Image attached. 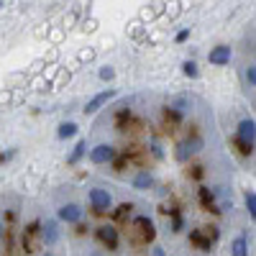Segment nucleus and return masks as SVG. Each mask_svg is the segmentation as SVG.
Instances as JSON below:
<instances>
[{"label":"nucleus","instance_id":"nucleus-1","mask_svg":"<svg viewBox=\"0 0 256 256\" xmlns=\"http://www.w3.org/2000/svg\"><path fill=\"white\" fill-rule=\"evenodd\" d=\"M233 144L244 156H251L254 152V144H256V123L251 118H244L236 128V136H233Z\"/></svg>","mask_w":256,"mask_h":256},{"label":"nucleus","instance_id":"nucleus-2","mask_svg":"<svg viewBox=\"0 0 256 256\" xmlns=\"http://www.w3.org/2000/svg\"><path fill=\"white\" fill-rule=\"evenodd\" d=\"M134 230H136V241H138V244H152V241H154V236H156L154 223L148 220L146 216L134 218Z\"/></svg>","mask_w":256,"mask_h":256},{"label":"nucleus","instance_id":"nucleus-3","mask_svg":"<svg viewBox=\"0 0 256 256\" xmlns=\"http://www.w3.org/2000/svg\"><path fill=\"white\" fill-rule=\"evenodd\" d=\"M202 148V138H198V136H192V138H187V141H182L180 146H177V162H187L192 154H198Z\"/></svg>","mask_w":256,"mask_h":256},{"label":"nucleus","instance_id":"nucleus-4","mask_svg":"<svg viewBox=\"0 0 256 256\" xmlns=\"http://www.w3.org/2000/svg\"><path fill=\"white\" fill-rule=\"evenodd\" d=\"M116 148L110 146V144H98L92 152H90V159H92V164H108V162H113L116 159Z\"/></svg>","mask_w":256,"mask_h":256},{"label":"nucleus","instance_id":"nucleus-5","mask_svg":"<svg viewBox=\"0 0 256 256\" xmlns=\"http://www.w3.org/2000/svg\"><path fill=\"white\" fill-rule=\"evenodd\" d=\"M230 56H233V52H230V46H226V44H220V46H216V49L208 52V62L212 64V67H226V64L230 62Z\"/></svg>","mask_w":256,"mask_h":256},{"label":"nucleus","instance_id":"nucleus-6","mask_svg":"<svg viewBox=\"0 0 256 256\" xmlns=\"http://www.w3.org/2000/svg\"><path fill=\"white\" fill-rule=\"evenodd\" d=\"M216 238H218L216 228H210V230H192V233H190V241L195 244L198 248H205V251L210 248V244L216 241Z\"/></svg>","mask_w":256,"mask_h":256},{"label":"nucleus","instance_id":"nucleus-7","mask_svg":"<svg viewBox=\"0 0 256 256\" xmlns=\"http://www.w3.org/2000/svg\"><path fill=\"white\" fill-rule=\"evenodd\" d=\"M116 98V90H102V92H98L88 105H84V116H92V113H98L100 108H102V105L105 102H108V100H113Z\"/></svg>","mask_w":256,"mask_h":256},{"label":"nucleus","instance_id":"nucleus-8","mask_svg":"<svg viewBox=\"0 0 256 256\" xmlns=\"http://www.w3.org/2000/svg\"><path fill=\"white\" fill-rule=\"evenodd\" d=\"M90 205H92V210L95 212H105V210H108L110 208V195H108V192H105V190H92L90 192Z\"/></svg>","mask_w":256,"mask_h":256},{"label":"nucleus","instance_id":"nucleus-9","mask_svg":"<svg viewBox=\"0 0 256 256\" xmlns=\"http://www.w3.org/2000/svg\"><path fill=\"white\" fill-rule=\"evenodd\" d=\"M95 236H98L100 244H105L108 248H116V246H118V230H116L113 226H100V228L95 230Z\"/></svg>","mask_w":256,"mask_h":256},{"label":"nucleus","instance_id":"nucleus-10","mask_svg":"<svg viewBox=\"0 0 256 256\" xmlns=\"http://www.w3.org/2000/svg\"><path fill=\"white\" fill-rule=\"evenodd\" d=\"M59 238L56 233V220H46V226H41V241H44L46 246H54Z\"/></svg>","mask_w":256,"mask_h":256},{"label":"nucleus","instance_id":"nucleus-11","mask_svg":"<svg viewBox=\"0 0 256 256\" xmlns=\"http://www.w3.org/2000/svg\"><path fill=\"white\" fill-rule=\"evenodd\" d=\"M59 218H62L64 223H77V220L82 218V210H80V205H64V208L59 210Z\"/></svg>","mask_w":256,"mask_h":256},{"label":"nucleus","instance_id":"nucleus-12","mask_svg":"<svg viewBox=\"0 0 256 256\" xmlns=\"http://www.w3.org/2000/svg\"><path fill=\"white\" fill-rule=\"evenodd\" d=\"M41 236V226L38 223H31L26 228V236H24V244H26V251H34L36 248V238Z\"/></svg>","mask_w":256,"mask_h":256},{"label":"nucleus","instance_id":"nucleus-13","mask_svg":"<svg viewBox=\"0 0 256 256\" xmlns=\"http://www.w3.org/2000/svg\"><path fill=\"white\" fill-rule=\"evenodd\" d=\"M200 202H202L210 212H220V208L216 205V195H212L208 187H200Z\"/></svg>","mask_w":256,"mask_h":256},{"label":"nucleus","instance_id":"nucleus-14","mask_svg":"<svg viewBox=\"0 0 256 256\" xmlns=\"http://www.w3.org/2000/svg\"><path fill=\"white\" fill-rule=\"evenodd\" d=\"M74 134H77V123H72V120H64V123L59 126V131H56L59 138H72Z\"/></svg>","mask_w":256,"mask_h":256},{"label":"nucleus","instance_id":"nucleus-15","mask_svg":"<svg viewBox=\"0 0 256 256\" xmlns=\"http://www.w3.org/2000/svg\"><path fill=\"white\" fill-rule=\"evenodd\" d=\"M230 254H233V256H248V244H246V238H244V236H238L236 241H233Z\"/></svg>","mask_w":256,"mask_h":256},{"label":"nucleus","instance_id":"nucleus-16","mask_svg":"<svg viewBox=\"0 0 256 256\" xmlns=\"http://www.w3.org/2000/svg\"><path fill=\"white\" fill-rule=\"evenodd\" d=\"M84 152H88V141H80V144L74 146V152L70 154V159H67V162H70V164H77V162L84 156Z\"/></svg>","mask_w":256,"mask_h":256},{"label":"nucleus","instance_id":"nucleus-17","mask_svg":"<svg viewBox=\"0 0 256 256\" xmlns=\"http://www.w3.org/2000/svg\"><path fill=\"white\" fill-rule=\"evenodd\" d=\"M134 184H136L138 190H144V187H152V184H154V177L148 174V172H138V174H136V180H134Z\"/></svg>","mask_w":256,"mask_h":256},{"label":"nucleus","instance_id":"nucleus-18","mask_svg":"<svg viewBox=\"0 0 256 256\" xmlns=\"http://www.w3.org/2000/svg\"><path fill=\"white\" fill-rule=\"evenodd\" d=\"M182 72H184V77H190V80H195V77L200 74V70H198V62H192V59H187V62L182 64Z\"/></svg>","mask_w":256,"mask_h":256},{"label":"nucleus","instance_id":"nucleus-19","mask_svg":"<svg viewBox=\"0 0 256 256\" xmlns=\"http://www.w3.org/2000/svg\"><path fill=\"white\" fill-rule=\"evenodd\" d=\"M246 208H248V212L256 218V195L254 192H246Z\"/></svg>","mask_w":256,"mask_h":256},{"label":"nucleus","instance_id":"nucleus-20","mask_svg":"<svg viewBox=\"0 0 256 256\" xmlns=\"http://www.w3.org/2000/svg\"><path fill=\"white\" fill-rule=\"evenodd\" d=\"M128 212H131V205H120V208L113 212V218H116V220H126Z\"/></svg>","mask_w":256,"mask_h":256},{"label":"nucleus","instance_id":"nucleus-21","mask_svg":"<svg viewBox=\"0 0 256 256\" xmlns=\"http://www.w3.org/2000/svg\"><path fill=\"white\" fill-rule=\"evenodd\" d=\"M98 74H100V80H102V82H110V80L116 77V70H113V67H102Z\"/></svg>","mask_w":256,"mask_h":256},{"label":"nucleus","instance_id":"nucleus-22","mask_svg":"<svg viewBox=\"0 0 256 256\" xmlns=\"http://www.w3.org/2000/svg\"><path fill=\"white\" fill-rule=\"evenodd\" d=\"M77 56H80V62H90V59H95V52L92 49H82Z\"/></svg>","mask_w":256,"mask_h":256},{"label":"nucleus","instance_id":"nucleus-23","mask_svg":"<svg viewBox=\"0 0 256 256\" xmlns=\"http://www.w3.org/2000/svg\"><path fill=\"white\" fill-rule=\"evenodd\" d=\"M246 80L254 84V88H256V64H251V67L246 70Z\"/></svg>","mask_w":256,"mask_h":256},{"label":"nucleus","instance_id":"nucleus-24","mask_svg":"<svg viewBox=\"0 0 256 256\" xmlns=\"http://www.w3.org/2000/svg\"><path fill=\"white\" fill-rule=\"evenodd\" d=\"M187 38H190V28H182V31L174 36V41H177V44H184Z\"/></svg>","mask_w":256,"mask_h":256},{"label":"nucleus","instance_id":"nucleus-25","mask_svg":"<svg viewBox=\"0 0 256 256\" xmlns=\"http://www.w3.org/2000/svg\"><path fill=\"white\" fill-rule=\"evenodd\" d=\"M152 152H154V156H156V159H162V156H164V154H162V148H159V144H156V141H152Z\"/></svg>","mask_w":256,"mask_h":256},{"label":"nucleus","instance_id":"nucleus-26","mask_svg":"<svg viewBox=\"0 0 256 256\" xmlns=\"http://www.w3.org/2000/svg\"><path fill=\"white\" fill-rule=\"evenodd\" d=\"M10 156H13V152H3V156H0V162H3V164H6V162H8Z\"/></svg>","mask_w":256,"mask_h":256},{"label":"nucleus","instance_id":"nucleus-27","mask_svg":"<svg viewBox=\"0 0 256 256\" xmlns=\"http://www.w3.org/2000/svg\"><path fill=\"white\" fill-rule=\"evenodd\" d=\"M152 256H164V248H154V251H152Z\"/></svg>","mask_w":256,"mask_h":256}]
</instances>
